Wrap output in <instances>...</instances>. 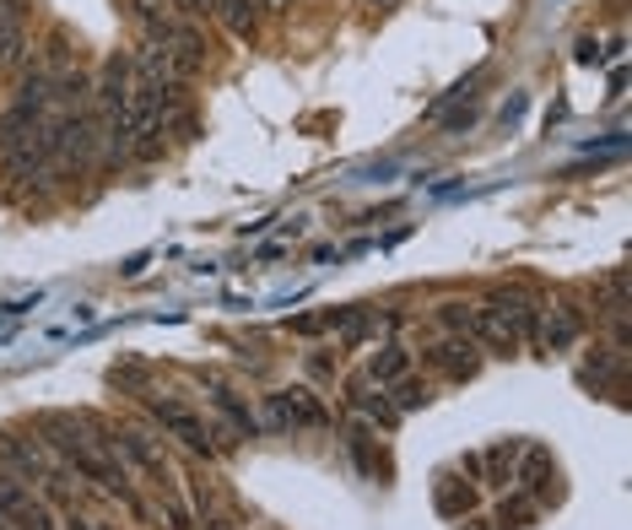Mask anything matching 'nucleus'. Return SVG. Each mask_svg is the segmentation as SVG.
<instances>
[{
  "mask_svg": "<svg viewBox=\"0 0 632 530\" xmlns=\"http://www.w3.org/2000/svg\"><path fill=\"white\" fill-rule=\"evenodd\" d=\"M428 357H433V368L448 374V379H476V368H481V346H476L470 335H443Z\"/></svg>",
  "mask_w": 632,
  "mask_h": 530,
  "instance_id": "obj_7",
  "label": "nucleus"
},
{
  "mask_svg": "<svg viewBox=\"0 0 632 530\" xmlns=\"http://www.w3.org/2000/svg\"><path fill=\"white\" fill-rule=\"evenodd\" d=\"M146 411L163 422V433H174L190 455H217V450H228L222 444V433L200 417V411H190L185 400H174V396H146Z\"/></svg>",
  "mask_w": 632,
  "mask_h": 530,
  "instance_id": "obj_2",
  "label": "nucleus"
},
{
  "mask_svg": "<svg viewBox=\"0 0 632 530\" xmlns=\"http://www.w3.org/2000/svg\"><path fill=\"white\" fill-rule=\"evenodd\" d=\"M459 471H465V476H476V482H481V455H459Z\"/></svg>",
  "mask_w": 632,
  "mask_h": 530,
  "instance_id": "obj_23",
  "label": "nucleus"
},
{
  "mask_svg": "<svg viewBox=\"0 0 632 530\" xmlns=\"http://www.w3.org/2000/svg\"><path fill=\"white\" fill-rule=\"evenodd\" d=\"M519 450H524V439H498V444L481 455V482H487V487H508V482H513Z\"/></svg>",
  "mask_w": 632,
  "mask_h": 530,
  "instance_id": "obj_13",
  "label": "nucleus"
},
{
  "mask_svg": "<svg viewBox=\"0 0 632 530\" xmlns=\"http://www.w3.org/2000/svg\"><path fill=\"white\" fill-rule=\"evenodd\" d=\"M389 400H395V411L406 417V411H422L428 400H433V385L428 379H417V374H406V379H395L389 385Z\"/></svg>",
  "mask_w": 632,
  "mask_h": 530,
  "instance_id": "obj_16",
  "label": "nucleus"
},
{
  "mask_svg": "<svg viewBox=\"0 0 632 530\" xmlns=\"http://www.w3.org/2000/svg\"><path fill=\"white\" fill-rule=\"evenodd\" d=\"M541 509H535V498H524V493H513L503 509H498V526L503 530H530V520H535Z\"/></svg>",
  "mask_w": 632,
  "mask_h": 530,
  "instance_id": "obj_17",
  "label": "nucleus"
},
{
  "mask_svg": "<svg viewBox=\"0 0 632 530\" xmlns=\"http://www.w3.org/2000/svg\"><path fill=\"white\" fill-rule=\"evenodd\" d=\"M578 335H584V314L573 303H557L552 314H541V346L546 352H568Z\"/></svg>",
  "mask_w": 632,
  "mask_h": 530,
  "instance_id": "obj_10",
  "label": "nucleus"
},
{
  "mask_svg": "<svg viewBox=\"0 0 632 530\" xmlns=\"http://www.w3.org/2000/svg\"><path fill=\"white\" fill-rule=\"evenodd\" d=\"M65 530H103V526H98V520H81V515H70V520H65Z\"/></svg>",
  "mask_w": 632,
  "mask_h": 530,
  "instance_id": "obj_24",
  "label": "nucleus"
},
{
  "mask_svg": "<svg viewBox=\"0 0 632 530\" xmlns=\"http://www.w3.org/2000/svg\"><path fill=\"white\" fill-rule=\"evenodd\" d=\"M211 16H217L233 38H254V33H259V0H217Z\"/></svg>",
  "mask_w": 632,
  "mask_h": 530,
  "instance_id": "obj_12",
  "label": "nucleus"
},
{
  "mask_svg": "<svg viewBox=\"0 0 632 530\" xmlns=\"http://www.w3.org/2000/svg\"><path fill=\"white\" fill-rule=\"evenodd\" d=\"M11 526H16V530H60V526H55V515H49L44 504H33V498L11 515Z\"/></svg>",
  "mask_w": 632,
  "mask_h": 530,
  "instance_id": "obj_18",
  "label": "nucleus"
},
{
  "mask_svg": "<svg viewBox=\"0 0 632 530\" xmlns=\"http://www.w3.org/2000/svg\"><path fill=\"white\" fill-rule=\"evenodd\" d=\"M0 530H16V526H11V520H5V515H0Z\"/></svg>",
  "mask_w": 632,
  "mask_h": 530,
  "instance_id": "obj_27",
  "label": "nucleus"
},
{
  "mask_svg": "<svg viewBox=\"0 0 632 530\" xmlns=\"http://www.w3.org/2000/svg\"><path fill=\"white\" fill-rule=\"evenodd\" d=\"M130 87H135V70H130V60H103V70H98V81H92V109H98V120H120L130 103Z\"/></svg>",
  "mask_w": 632,
  "mask_h": 530,
  "instance_id": "obj_6",
  "label": "nucleus"
},
{
  "mask_svg": "<svg viewBox=\"0 0 632 530\" xmlns=\"http://www.w3.org/2000/svg\"><path fill=\"white\" fill-rule=\"evenodd\" d=\"M346 396H352V406H357L368 422H379V428H395V422H400V411H395L389 390L374 385V379H352V385H346Z\"/></svg>",
  "mask_w": 632,
  "mask_h": 530,
  "instance_id": "obj_9",
  "label": "nucleus"
},
{
  "mask_svg": "<svg viewBox=\"0 0 632 530\" xmlns=\"http://www.w3.org/2000/svg\"><path fill=\"white\" fill-rule=\"evenodd\" d=\"M513 482H524V498H535V509H546V504L563 498V487H557V465H552V455H546L541 444H524V450H519Z\"/></svg>",
  "mask_w": 632,
  "mask_h": 530,
  "instance_id": "obj_5",
  "label": "nucleus"
},
{
  "mask_svg": "<svg viewBox=\"0 0 632 530\" xmlns=\"http://www.w3.org/2000/svg\"><path fill=\"white\" fill-rule=\"evenodd\" d=\"M470 341H476V346H487V352H492V357H513V352H519V335H513V325H508V320H498V314H492V309H470Z\"/></svg>",
  "mask_w": 632,
  "mask_h": 530,
  "instance_id": "obj_8",
  "label": "nucleus"
},
{
  "mask_svg": "<svg viewBox=\"0 0 632 530\" xmlns=\"http://www.w3.org/2000/svg\"><path fill=\"white\" fill-rule=\"evenodd\" d=\"M44 433H49V444H55L65 461H70L76 471H81V476H87V482H98L103 493H114L125 509H135V515H141V498L130 493L125 465L109 461V455H103V450L87 439V428H81V422H70V417H44Z\"/></svg>",
  "mask_w": 632,
  "mask_h": 530,
  "instance_id": "obj_1",
  "label": "nucleus"
},
{
  "mask_svg": "<svg viewBox=\"0 0 632 530\" xmlns=\"http://www.w3.org/2000/svg\"><path fill=\"white\" fill-rule=\"evenodd\" d=\"M439 325L448 335H465L470 331V303H439Z\"/></svg>",
  "mask_w": 632,
  "mask_h": 530,
  "instance_id": "obj_20",
  "label": "nucleus"
},
{
  "mask_svg": "<svg viewBox=\"0 0 632 530\" xmlns=\"http://www.w3.org/2000/svg\"><path fill=\"white\" fill-rule=\"evenodd\" d=\"M406 374H411V346L384 341L379 352L368 357V374H363V379H374V385H384V390H389V385H395V379H406Z\"/></svg>",
  "mask_w": 632,
  "mask_h": 530,
  "instance_id": "obj_11",
  "label": "nucleus"
},
{
  "mask_svg": "<svg viewBox=\"0 0 632 530\" xmlns=\"http://www.w3.org/2000/svg\"><path fill=\"white\" fill-rule=\"evenodd\" d=\"M211 5L217 0H174V11H185V16H211Z\"/></svg>",
  "mask_w": 632,
  "mask_h": 530,
  "instance_id": "obj_22",
  "label": "nucleus"
},
{
  "mask_svg": "<svg viewBox=\"0 0 632 530\" xmlns=\"http://www.w3.org/2000/svg\"><path fill=\"white\" fill-rule=\"evenodd\" d=\"M352 461L363 471H374V433L368 428H352Z\"/></svg>",
  "mask_w": 632,
  "mask_h": 530,
  "instance_id": "obj_21",
  "label": "nucleus"
},
{
  "mask_svg": "<svg viewBox=\"0 0 632 530\" xmlns=\"http://www.w3.org/2000/svg\"><path fill=\"white\" fill-rule=\"evenodd\" d=\"M265 11H292V0H259Z\"/></svg>",
  "mask_w": 632,
  "mask_h": 530,
  "instance_id": "obj_25",
  "label": "nucleus"
},
{
  "mask_svg": "<svg viewBox=\"0 0 632 530\" xmlns=\"http://www.w3.org/2000/svg\"><path fill=\"white\" fill-rule=\"evenodd\" d=\"M324 422H330V411L309 385L265 396V417H259V428H276V433H303V428H324Z\"/></svg>",
  "mask_w": 632,
  "mask_h": 530,
  "instance_id": "obj_3",
  "label": "nucleus"
},
{
  "mask_svg": "<svg viewBox=\"0 0 632 530\" xmlns=\"http://www.w3.org/2000/svg\"><path fill=\"white\" fill-rule=\"evenodd\" d=\"M168 16H174V0H135V22H141L146 33H157Z\"/></svg>",
  "mask_w": 632,
  "mask_h": 530,
  "instance_id": "obj_19",
  "label": "nucleus"
},
{
  "mask_svg": "<svg viewBox=\"0 0 632 530\" xmlns=\"http://www.w3.org/2000/svg\"><path fill=\"white\" fill-rule=\"evenodd\" d=\"M368 5H384V11H389V5H400V0H368Z\"/></svg>",
  "mask_w": 632,
  "mask_h": 530,
  "instance_id": "obj_26",
  "label": "nucleus"
},
{
  "mask_svg": "<svg viewBox=\"0 0 632 530\" xmlns=\"http://www.w3.org/2000/svg\"><path fill=\"white\" fill-rule=\"evenodd\" d=\"M433 504H439L443 520H465V515L476 509V487H459V482H439Z\"/></svg>",
  "mask_w": 632,
  "mask_h": 530,
  "instance_id": "obj_15",
  "label": "nucleus"
},
{
  "mask_svg": "<svg viewBox=\"0 0 632 530\" xmlns=\"http://www.w3.org/2000/svg\"><path fill=\"white\" fill-rule=\"evenodd\" d=\"M211 400H217V411H222V417H228V422H233V428H239L244 439H254V433H259V417H254L250 406L233 396L228 385H211Z\"/></svg>",
  "mask_w": 632,
  "mask_h": 530,
  "instance_id": "obj_14",
  "label": "nucleus"
},
{
  "mask_svg": "<svg viewBox=\"0 0 632 530\" xmlns=\"http://www.w3.org/2000/svg\"><path fill=\"white\" fill-rule=\"evenodd\" d=\"M92 433H98L92 444H98L109 461L135 465L141 476H152V482L163 487V476H168V471H163V455L152 450V439H141V433H130V428H109V422H92Z\"/></svg>",
  "mask_w": 632,
  "mask_h": 530,
  "instance_id": "obj_4",
  "label": "nucleus"
}]
</instances>
